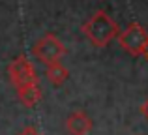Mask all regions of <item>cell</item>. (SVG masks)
<instances>
[{"label": "cell", "mask_w": 148, "mask_h": 135, "mask_svg": "<svg viewBox=\"0 0 148 135\" xmlns=\"http://www.w3.org/2000/svg\"><path fill=\"white\" fill-rule=\"evenodd\" d=\"M83 34L86 36V40L92 45L103 49L111 43L114 38L120 36V28L116 25V21L103 10H98L83 23L81 26Z\"/></svg>", "instance_id": "obj_1"}, {"label": "cell", "mask_w": 148, "mask_h": 135, "mask_svg": "<svg viewBox=\"0 0 148 135\" xmlns=\"http://www.w3.org/2000/svg\"><path fill=\"white\" fill-rule=\"evenodd\" d=\"M118 43L124 51H127L131 56H141L146 53L148 47V32L145 30V26L139 23H130L126 28L120 32L118 36Z\"/></svg>", "instance_id": "obj_2"}, {"label": "cell", "mask_w": 148, "mask_h": 135, "mask_svg": "<svg viewBox=\"0 0 148 135\" xmlns=\"http://www.w3.org/2000/svg\"><path fill=\"white\" fill-rule=\"evenodd\" d=\"M32 53L38 60H41L45 66H49V64H53V62H58V60L66 55V47L54 34L49 32V34H45V36H41L40 40L34 43Z\"/></svg>", "instance_id": "obj_3"}, {"label": "cell", "mask_w": 148, "mask_h": 135, "mask_svg": "<svg viewBox=\"0 0 148 135\" xmlns=\"http://www.w3.org/2000/svg\"><path fill=\"white\" fill-rule=\"evenodd\" d=\"M8 73H10V79L11 84L17 88L23 86H28V84H36L38 83V75H36V69H34L32 62H28L25 55L17 56L13 62L8 66Z\"/></svg>", "instance_id": "obj_4"}, {"label": "cell", "mask_w": 148, "mask_h": 135, "mask_svg": "<svg viewBox=\"0 0 148 135\" xmlns=\"http://www.w3.org/2000/svg\"><path fill=\"white\" fill-rule=\"evenodd\" d=\"M66 130L69 135H88L92 130V118L84 111H73L66 118Z\"/></svg>", "instance_id": "obj_5"}, {"label": "cell", "mask_w": 148, "mask_h": 135, "mask_svg": "<svg viewBox=\"0 0 148 135\" xmlns=\"http://www.w3.org/2000/svg\"><path fill=\"white\" fill-rule=\"evenodd\" d=\"M17 98L23 105L26 107H34L40 103L41 99V88L40 84H28V86H23V88H17Z\"/></svg>", "instance_id": "obj_6"}, {"label": "cell", "mask_w": 148, "mask_h": 135, "mask_svg": "<svg viewBox=\"0 0 148 135\" xmlns=\"http://www.w3.org/2000/svg\"><path fill=\"white\" fill-rule=\"evenodd\" d=\"M45 73H47V79L54 84V86H60V84H64L66 79L69 77V71H68L64 66H62L60 62L49 64L47 69H45Z\"/></svg>", "instance_id": "obj_7"}, {"label": "cell", "mask_w": 148, "mask_h": 135, "mask_svg": "<svg viewBox=\"0 0 148 135\" xmlns=\"http://www.w3.org/2000/svg\"><path fill=\"white\" fill-rule=\"evenodd\" d=\"M19 135H40V132H38L34 126H26V128L23 130V132L19 133Z\"/></svg>", "instance_id": "obj_8"}, {"label": "cell", "mask_w": 148, "mask_h": 135, "mask_svg": "<svg viewBox=\"0 0 148 135\" xmlns=\"http://www.w3.org/2000/svg\"><path fill=\"white\" fill-rule=\"evenodd\" d=\"M141 114H143V116H145L146 120H148V99H146V101L141 105Z\"/></svg>", "instance_id": "obj_9"}, {"label": "cell", "mask_w": 148, "mask_h": 135, "mask_svg": "<svg viewBox=\"0 0 148 135\" xmlns=\"http://www.w3.org/2000/svg\"><path fill=\"white\" fill-rule=\"evenodd\" d=\"M145 56H146V58H148V47H146V53H145Z\"/></svg>", "instance_id": "obj_10"}]
</instances>
